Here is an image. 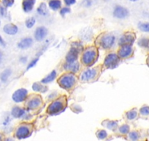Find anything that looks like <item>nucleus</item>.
Returning a JSON list of instances; mask_svg holds the SVG:
<instances>
[{
  "label": "nucleus",
  "instance_id": "nucleus-1",
  "mask_svg": "<svg viewBox=\"0 0 149 141\" xmlns=\"http://www.w3.org/2000/svg\"><path fill=\"white\" fill-rule=\"evenodd\" d=\"M98 56V51L96 47H89L84 51L81 57V61L84 65L90 66L95 63Z\"/></svg>",
  "mask_w": 149,
  "mask_h": 141
},
{
  "label": "nucleus",
  "instance_id": "nucleus-2",
  "mask_svg": "<svg viewBox=\"0 0 149 141\" xmlns=\"http://www.w3.org/2000/svg\"><path fill=\"white\" fill-rule=\"evenodd\" d=\"M77 82V79L73 73H67L63 74L58 79V83L60 87L65 90H70L75 85Z\"/></svg>",
  "mask_w": 149,
  "mask_h": 141
},
{
  "label": "nucleus",
  "instance_id": "nucleus-3",
  "mask_svg": "<svg viewBox=\"0 0 149 141\" xmlns=\"http://www.w3.org/2000/svg\"><path fill=\"white\" fill-rule=\"evenodd\" d=\"M65 107V100L63 97L54 101L49 104L47 109V113L50 115H56L60 113Z\"/></svg>",
  "mask_w": 149,
  "mask_h": 141
},
{
  "label": "nucleus",
  "instance_id": "nucleus-4",
  "mask_svg": "<svg viewBox=\"0 0 149 141\" xmlns=\"http://www.w3.org/2000/svg\"><path fill=\"white\" fill-rule=\"evenodd\" d=\"M31 129H32V127L31 125L21 124L17 129L16 132H15V136L19 140L25 139L31 135Z\"/></svg>",
  "mask_w": 149,
  "mask_h": 141
},
{
  "label": "nucleus",
  "instance_id": "nucleus-5",
  "mask_svg": "<svg viewBox=\"0 0 149 141\" xmlns=\"http://www.w3.org/2000/svg\"><path fill=\"white\" fill-rule=\"evenodd\" d=\"M120 60V57L118 54H116L114 52L110 53L105 57L104 60V65L105 67L108 68H113L116 67Z\"/></svg>",
  "mask_w": 149,
  "mask_h": 141
},
{
  "label": "nucleus",
  "instance_id": "nucleus-6",
  "mask_svg": "<svg viewBox=\"0 0 149 141\" xmlns=\"http://www.w3.org/2000/svg\"><path fill=\"white\" fill-rule=\"evenodd\" d=\"M116 41V37L113 35L108 34L103 35L100 40V47H102L104 49H108L111 48L114 45Z\"/></svg>",
  "mask_w": 149,
  "mask_h": 141
},
{
  "label": "nucleus",
  "instance_id": "nucleus-7",
  "mask_svg": "<svg viewBox=\"0 0 149 141\" xmlns=\"http://www.w3.org/2000/svg\"><path fill=\"white\" fill-rule=\"evenodd\" d=\"M27 96H28V90L25 88H20L14 92L12 96V99L16 103H21L26 99Z\"/></svg>",
  "mask_w": 149,
  "mask_h": 141
},
{
  "label": "nucleus",
  "instance_id": "nucleus-8",
  "mask_svg": "<svg viewBox=\"0 0 149 141\" xmlns=\"http://www.w3.org/2000/svg\"><path fill=\"white\" fill-rule=\"evenodd\" d=\"M97 69L96 68L88 69V70H84L81 76V80L82 82H88L91 80L92 79L95 78L97 74Z\"/></svg>",
  "mask_w": 149,
  "mask_h": 141
},
{
  "label": "nucleus",
  "instance_id": "nucleus-9",
  "mask_svg": "<svg viewBox=\"0 0 149 141\" xmlns=\"http://www.w3.org/2000/svg\"><path fill=\"white\" fill-rule=\"evenodd\" d=\"M129 16V11L124 7L117 5L113 10V16L118 19H124Z\"/></svg>",
  "mask_w": 149,
  "mask_h": 141
},
{
  "label": "nucleus",
  "instance_id": "nucleus-10",
  "mask_svg": "<svg viewBox=\"0 0 149 141\" xmlns=\"http://www.w3.org/2000/svg\"><path fill=\"white\" fill-rule=\"evenodd\" d=\"M132 47L131 44H125V45H122L121 48L118 50V54L120 57V58H127L132 55Z\"/></svg>",
  "mask_w": 149,
  "mask_h": 141
},
{
  "label": "nucleus",
  "instance_id": "nucleus-11",
  "mask_svg": "<svg viewBox=\"0 0 149 141\" xmlns=\"http://www.w3.org/2000/svg\"><path fill=\"white\" fill-rule=\"evenodd\" d=\"M42 100L41 99L40 96H35L34 97L31 98L28 102H27V108L29 110H35V109L38 108L42 105Z\"/></svg>",
  "mask_w": 149,
  "mask_h": 141
},
{
  "label": "nucleus",
  "instance_id": "nucleus-12",
  "mask_svg": "<svg viewBox=\"0 0 149 141\" xmlns=\"http://www.w3.org/2000/svg\"><path fill=\"white\" fill-rule=\"evenodd\" d=\"M135 40V36H134V34L132 32H127L125 34H124L120 38L119 41H118V44L120 46L125 45V44H133Z\"/></svg>",
  "mask_w": 149,
  "mask_h": 141
},
{
  "label": "nucleus",
  "instance_id": "nucleus-13",
  "mask_svg": "<svg viewBox=\"0 0 149 141\" xmlns=\"http://www.w3.org/2000/svg\"><path fill=\"white\" fill-rule=\"evenodd\" d=\"M48 35V30L44 27H37L34 32V38L36 41H42Z\"/></svg>",
  "mask_w": 149,
  "mask_h": 141
},
{
  "label": "nucleus",
  "instance_id": "nucleus-14",
  "mask_svg": "<svg viewBox=\"0 0 149 141\" xmlns=\"http://www.w3.org/2000/svg\"><path fill=\"white\" fill-rule=\"evenodd\" d=\"M80 53L81 52L78 51L76 49L71 47V49H70V50L68 51L67 56H66V61H67V63H73V62L77 61Z\"/></svg>",
  "mask_w": 149,
  "mask_h": 141
},
{
  "label": "nucleus",
  "instance_id": "nucleus-15",
  "mask_svg": "<svg viewBox=\"0 0 149 141\" xmlns=\"http://www.w3.org/2000/svg\"><path fill=\"white\" fill-rule=\"evenodd\" d=\"M64 68L71 73H77L80 69V65L77 61L73 63H66L64 65Z\"/></svg>",
  "mask_w": 149,
  "mask_h": 141
},
{
  "label": "nucleus",
  "instance_id": "nucleus-16",
  "mask_svg": "<svg viewBox=\"0 0 149 141\" xmlns=\"http://www.w3.org/2000/svg\"><path fill=\"white\" fill-rule=\"evenodd\" d=\"M3 30L6 34L10 35H14L18 33V28L15 24H8L3 27Z\"/></svg>",
  "mask_w": 149,
  "mask_h": 141
},
{
  "label": "nucleus",
  "instance_id": "nucleus-17",
  "mask_svg": "<svg viewBox=\"0 0 149 141\" xmlns=\"http://www.w3.org/2000/svg\"><path fill=\"white\" fill-rule=\"evenodd\" d=\"M33 44V40L31 38H25L18 44V47L21 49H26L30 48Z\"/></svg>",
  "mask_w": 149,
  "mask_h": 141
},
{
  "label": "nucleus",
  "instance_id": "nucleus-18",
  "mask_svg": "<svg viewBox=\"0 0 149 141\" xmlns=\"http://www.w3.org/2000/svg\"><path fill=\"white\" fill-rule=\"evenodd\" d=\"M35 2L36 0H23L22 6L24 12L29 13L32 11Z\"/></svg>",
  "mask_w": 149,
  "mask_h": 141
},
{
  "label": "nucleus",
  "instance_id": "nucleus-19",
  "mask_svg": "<svg viewBox=\"0 0 149 141\" xmlns=\"http://www.w3.org/2000/svg\"><path fill=\"white\" fill-rule=\"evenodd\" d=\"M25 110L19 107H14L11 111V115L15 118H21L25 115Z\"/></svg>",
  "mask_w": 149,
  "mask_h": 141
},
{
  "label": "nucleus",
  "instance_id": "nucleus-20",
  "mask_svg": "<svg viewBox=\"0 0 149 141\" xmlns=\"http://www.w3.org/2000/svg\"><path fill=\"white\" fill-rule=\"evenodd\" d=\"M56 76H57L56 71V70H53V71H51V72L47 76V77H45V78L42 79L41 82H42V84H48V83L51 82H53L54 80H55Z\"/></svg>",
  "mask_w": 149,
  "mask_h": 141
},
{
  "label": "nucleus",
  "instance_id": "nucleus-21",
  "mask_svg": "<svg viewBox=\"0 0 149 141\" xmlns=\"http://www.w3.org/2000/svg\"><path fill=\"white\" fill-rule=\"evenodd\" d=\"M48 5H49V8L53 11H58L61 8V0H50Z\"/></svg>",
  "mask_w": 149,
  "mask_h": 141
},
{
  "label": "nucleus",
  "instance_id": "nucleus-22",
  "mask_svg": "<svg viewBox=\"0 0 149 141\" xmlns=\"http://www.w3.org/2000/svg\"><path fill=\"white\" fill-rule=\"evenodd\" d=\"M37 13L40 16H45L48 14V9L47 7L46 4L45 2H42L40 5H39L38 8H37Z\"/></svg>",
  "mask_w": 149,
  "mask_h": 141
},
{
  "label": "nucleus",
  "instance_id": "nucleus-23",
  "mask_svg": "<svg viewBox=\"0 0 149 141\" xmlns=\"http://www.w3.org/2000/svg\"><path fill=\"white\" fill-rule=\"evenodd\" d=\"M32 90L36 92H40V93H44L47 90V87L42 85V83L35 82L32 85Z\"/></svg>",
  "mask_w": 149,
  "mask_h": 141
},
{
  "label": "nucleus",
  "instance_id": "nucleus-24",
  "mask_svg": "<svg viewBox=\"0 0 149 141\" xmlns=\"http://www.w3.org/2000/svg\"><path fill=\"white\" fill-rule=\"evenodd\" d=\"M80 36H81V38L84 41H89L92 36V32L90 29H85L81 32Z\"/></svg>",
  "mask_w": 149,
  "mask_h": 141
},
{
  "label": "nucleus",
  "instance_id": "nucleus-25",
  "mask_svg": "<svg viewBox=\"0 0 149 141\" xmlns=\"http://www.w3.org/2000/svg\"><path fill=\"white\" fill-rule=\"evenodd\" d=\"M11 75V70L10 69H5L3 72L0 75V79L3 82H6L7 80H8L10 76Z\"/></svg>",
  "mask_w": 149,
  "mask_h": 141
},
{
  "label": "nucleus",
  "instance_id": "nucleus-26",
  "mask_svg": "<svg viewBox=\"0 0 149 141\" xmlns=\"http://www.w3.org/2000/svg\"><path fill=\"white\" fill-rule=\"evenodd\" d=\"M35 23H36L35 18H34V17H29V18H27V19L26 20V22H25L26 27L29 29L32 28V27H34V24H35Z\"/></svg>",
  "mask_w": 149,
  "mask_h": 141
},
{
  "label": "nucleus",
  "instance_id": "nucleus-27",
  "mask_svg": "<svg viewBox=\"0 0 149 141\" xmlns=\"http://www.w3.org/2000/svg\"><path fill=\"white\" fill-rule=\"evenodd\" d=\"M71 47L74 49H76L80 52H81L83 51V49H84V46H83V44L80 41H75V42L72 43Z\"/></svg>",
  "mask_w": 149,
  "mask_h": 141
},
{
  "label": "nucleus",
  "instance_id": "nucleus-28",
  "mask_svg": "<svg viewBox=\"0 0 149 141\" xmlns=\"http://www.w3.org/2000/svg\"><path fill=\"white\" fill-rule=\"evenodd\" d=\"M126 116H127V119H129V120H134V119L137 117V112L134 110H130V111L127 112Z\"/></svg>",
  "mask_w": 149,
  "mask_h": 141
},
{
  "label": "nucleus",
  "instance_id": "nucleus-29",
  "mask_svg": "<svg viewBox=\"0 0 149 141\" xmlns=\"http://www.w3.org/2000/svg\"><path fill=\"white\" fill-rule=\"evenodd\" d=\"M138 27L141 31L145 32H149V24L148 23H139Z\"/></svg>",
  "mask_w": 149,
  "mask_h": 141
},
{
  "label": "nucleus",
  "instance_id": "nucleus-30",
  "mask_svg": "<svg viewBox=\"0 0 149 141\" xmlns=\"http://www.w3.org/2000/svg\"><path fill=\"white\" fill-rule=\"evenodd\" d=\"M97 137L100 140H103L105 139L106 137H107V133L105 130L104 129H102V130L98 131L97 132Z\"/></svg>",
  "mask_w": 149,
  "mask_h": 141
},
{
  "label": "nucleus",
  "instance_id": "nucleus-31",
  "mask_svg": "<svg viewBox=\"0 0 149 141\" xmlns=\"http://www.w3.org/2000/svg\"><path fill=\"white\" fill-rule=\"evenodd\" d=\"M138 45L140 46L141 47H148L149 46V39L148 38H141L139 41Z\"/></svg>",
  "mask_w": 149,
  "mask_h": 141
},
{
  "label": "nucleus",
  "instance_id": "nucleus-32",
  "mask_svg": "<svg viewBox=\"0 0 149 141\" xmlns=\"http://www.w3.org/2000/svg\"><path fill=\"white\" fill-rule=\"evenodd\" d=\"M130 132V126L127 124H124L121 126H120L119 128V132L120 133L123 134V135H125L127 134Z\"/></svg>",
  "mask_w": 149,
  "mask_h": 141
},
{
  "label": "nucleus",
  "instance_id": "nucleus-33",
  "mask_svg": "<svg viewBox=\"0 0 149 141\" xmlns=\"http://www.w3.org/2000/svg\"><path fill=\"white\" fill-rule=\"evenodd\" d=\"M117 125H118L117 122H116V121H108V122H107V125H106V127H107V129H111V130H114V129L116 128Z\"/></svg>",
  "mask_w": 149,
  "mask_h": 141
},
{
  "label": "nucleus",
  "instance_id": "nucleus-34",
  "mask_svg": "<svg viewBox=\"0 0 149 141\" xmlns=\"http://www.w3.org/2000/svg\"><path fill=\"white\" fill-rule=\"evenodd\" d=\"M129 137H130V138L132 140H138L140 135H139V133L137 132L133 131V132H130V135H129Z\"/></svg>",
  "mask_w": 149,
  "mask_h": 141
},
{
  "label": "nucleus",
  "instance_id": "nucleus-35",
  "mask_svg": "<svg viewBox=\"0 0 149 141\" xmlns=\"http://www.w3.org/2000/svg\"><path fill=\"white\" fill-rule=\"evenodd\" d=\"M140 113L142 115V116H148L149 115V107L148 106H145V107H143L140 110Z\"/></svg>",
  "mask_w": 149,
  "mask_h": 141
},
{
  "label": "nucleus",
  "instance_id": "nucleus-36",
  "mask_svg": "<svg viewBox=\"0 0 149 141\" xmlns=\"http://www.w3.org/2000/svg\"><path fill=\"white\" fill-rule=\"evenodd\" d=\"M38 60H39V58H38V57H37V58H35V59H34V60H31V61L29 63L28 66H27L26 70H28L29 69L31 68H33L34 66H35V65L37 64V63L38 62Z\"/></svg>",
  "mask_w": 149,
  "mask_h": 141
},
{
  "label": "nucleus",
  "instance_id": "nucleus-37",
  "mask_svg": "<svg viewBox=\"0 0 149 141\" xmlns=\"http://www.w3.org/2000/svg\"><path fill=\"white\" fill-rule=\"evenodd\" d=\"M70 11H70V8H69V7H64V8H61V11H60V14H61L62 16H64L66 14L70 13Z\"/></svg>",
  "mask_w": 149,
  "mask_h": 141
},
{
  "label": "nucleus",
  "instance_id": "nucleus-38",
  "mask_svg": "<svg viewBox=\"0 0 149 141\" xmlns=\"http://www.w3.org/2000/svg\"><path fill=\"white\" fill-rule=\"evenodd\" d=\"M2 3L5 8H9L14 4V0H2Z\"/></svg>",
  "mask_w": 149,
  "mask_h": 141
},
{
  "label": "nucleus",
  "instance_id": "nucleus-39",
  "mask_svg": "<svg viewBox=\"0 0 149 141\" xmlns=\"http://www.w3.org/2000/svg\"><path fill=\"white\" fill-rule=\"evenodd\" d=\"M64 2L67 6H71L76 2V0H64Z\"/></svg>",
  "mask_w": 149,
  "mask_h": 141
},
{
  "label": "nucleus",
  "instance_id": "nucleus-40",
  "mask_svg": "<svg viewBox=\"0 0 149 141\" xmlns=\"http://www.w3.org/2000/svg\"><path fill=\"white\" fill-rule=\"evenodd\" d=\"M6 14V11H5V8H3V7H0V15L2 16H4Z\"/></svg>",
  "mask_w": 149,
  "mask_h": 141
},
{
  "label": "nucleus",
  "instance_id": "nucleus-41",
  "mask_svg": "<svg viewBox=\"0 0 149 141\" xmlns=\"http://www.w3.org/2000/svg\"><path fill=\"white\" fill-rule=\"evenodd\" d=\"M93 0H84V2H85L86 6H90V5L92 4Z\"/></svg>",
  "mask_w": 149,
  "mask_h": 141
},
{
  "label": "nucleus",
  "instance_id": "nucleus-42",
  "mask_svg": "<svg viewBox=\"0 0 149 141\" xmlns=\"http://www.w3.org/2000/svg\"><path fill=\"white\" fill-rule=\"evenodd\" d=\"M0 45L2 46V47H5V45H6V44H5V41H4L3 38H2L1 36H0Z\"/></svg>",
  "mask_w": 149,
  "mask_h": 141
},
{
  "label": "nucleus",
  "instance_id": "nucleus-43",
  "mask_svg": "<svg viewBox=\"0 0 149 141\" xmlns=\"http://www.w3.org/2000/svg\"><path fill=\"white\" fill-rule=\"evenodd\" d=\"M21 61L22 62V63H25L27 61V58L26 57H21Z\"/></svg>",
  "mask_w": 149,
  "mask_h": 141
},
{
  "label": "nucleus",
  "instance_id": "nucleus-44",
  "mask_svg": "<svg viewBox=\"0 0 149 141\" xmlns=\"http://www.w3.org/2000/svg\"><path fill=\"white\" fill-rule=\"evenodd\" d=\"M147 64H148V66H149V56H148V59H147Z\"/></svg>",
  "mask_w": 149,
  "mask_h": 141
},
{
  "label": "nucleus",
  "instance_id": "nucleus-45",
  "mask_svg": "<svg viewBox=\"0 0 149 141\" xmlns=\"http://www.w3.org/2000/svg\"><path fill=\"white\" fill-rule=\"evenodd\" d=\"M130 1H131V2H137L138 0H130Z\"/></svg>",
  "mask_w": 149,
  "mask_h": 141
},
{
  "label": "nucleus",
  "instance_id": "nucleus-46",
  "mask_svg": "<svg viewBox=\"0 0 149 141\" xmlns=\"http://www.w3.org/2000/svg\"><path fill=\"white\" fill-rule=\"evenodd\" d=\"M1 60H2V54L0 53V62H1Z\"/></svg>",
  "mask_w": 149,
  "mask_h": 141
},
{
  "label": "nucleus",
  "instance_id": "nucleus-47",
  "mask_svg": "<svg viewBox=\"0 0 149 141\" xmlns=\"http://www.w3.org/2000/svg\"><path fill=\"white\" fill-rule=\"evenodd\" d=\"M0 140H2V137H1V136H0Z\"/></svg>",
  "mask_w": 149,
  "mask_h": 141
},
{
  "label": "nucleus",
  "instance_id": "nucleus-48",
  "mask_svg": "<svg viewBox=\"0 0 149 141\" xmlns=\"http://www.w3.org/2000/svg\"><path fill=\"white\" fill-rule=\"evenodd\" d=\"M44 1H46V0H44Z\"/></svg>",
  "mask_w": 149,
  "mask_h": 141
}]
</instances>
